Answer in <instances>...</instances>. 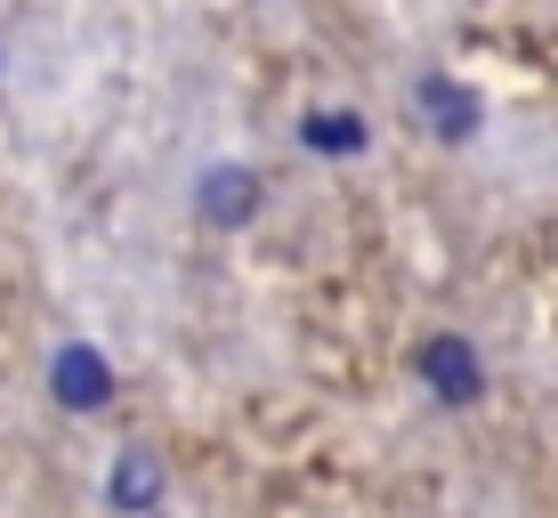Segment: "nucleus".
<instances>
[{"mask_svg":"<svg viewBox=\"0 0 558 518\" xmlns=\"http://www.w3.org/2000/svg\"><path fill=\"white\" fill-rule=\"evenodd\" d=\"M57 381H65V406H98V397H106V373L89 357H65V364H57Z\"/></svg>","mask_w":558,"mask_h":518,"instance_id":"f257e3e1","label":"nucleus"},{"mask_svg":"<svg viewBox=\"0 0 558 518\" xmlns=\"http://www.w3.org/2000/svg\"><path fill=\"white\" fill-rule=\"evenodd\" d=\"M106 503H122V510L154 503V462H122V478H106Z\"/></svg>","mask_w":558,"mask_h":518,"instance_id":"f03ea898","label":"nucleus"}]
</instances>
